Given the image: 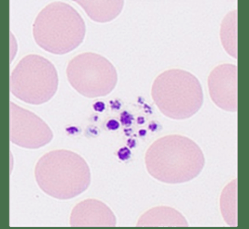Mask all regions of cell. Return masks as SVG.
I'll list each match as a JSON object with an SVG mask.
<instances>
[{"label": "cell", "mask_w": 249, "mask_h": 229, "mask_svg": "<svg viewBox=\"0 0 249 229\" xmlns=\"http://www.w3.org/2000/svg\"><path fill=\"white\" fill-rule=\"evenodd\" d=\"M152 97L162 114L177 120L194 116L203 103V89L197 77L178 68L167 70L157 77Z\"/></svg>", "instance_id": "277c9868"}, {"label": "cell", "mask_w": 249, "mask_h": 229, "mask_svg": "<svg viewBox=\"0 0 249 229\" xmlns=\"http://www.w3.org/2000/svg\"><path fill=\"white\" fill-rule=\"evenodd\" d=\"M35 176L44 193L61 200L81 195L91 181L90 167L86 160L69 150H55L42 156L36 163Z\"/></svg>", "instance_id": "7a4b0ae2"}, {"label": "cell", "mask_w": 249, "mask_h": 229, "mask_svg": "<svg viewBox=\"0 0 249 229\" xmlns=\"http://www.w3.org/2000/svg\"><path fill=\"white\" fill-rule=\"evenodd\" d=\"M220 211L225 223L230 227H237V180L231 181L222 191Z\"/></svg>", "instance_id": "7c38bea8"}, {"label": "cell", "mask_w": 249, "mask_h": 229, "mask_svg": "<svg viewBox=\"0 0 249 229\" xmlns=\"http://www.w3.org/2000/svg\"><path fill=\"white\" fill-rule=\"evenodd\" d=\"M86 32V23L80 13L63 1H54L44 7L33 24L35 42L55 55L69 53L78 48Z\"/></svg>", "instance_id": "3957f363"}, {"label": "cell", "mask_w": 249, "mask_h": 229, "mask_svg": "<svg viewBox=\"0 0 249 229\" xmlns=\"http://www.w3.org/2000/svg\"><path fill=\"white\" fill-rule=\"evenodd\" d=\"M186 218L174 208L160 206L146 211L139 218L138 227H188Z\"/></svg>", "instance_id": "30bf717a"}, {"label": "cell", "mask_w": 249, "mask_h": 229, "mask_svg": "<svg viewBox=\"0 0 249 229\" xmlns=\"http://www.w3.org/2000/svg\"><path fill=\"white\" fill-rule=\"evenodd\" d=\"M53 133L48 124L33 112L10 103V141L27 149L48 145Z\"/></svg>", "instance_id": "52a82bcc"}, {"label": "cell", "mask_w": 249, "mask_h": 229, "mask_svg": "<svg viewBox=\"0 0 249 229\" xmlns=\"http://www.w3.org/2000/svg\"><path fill=\"white\" fill-rule=\"evenodd\" d=\"M105 104H104V103H101V102L96 103L94 106L95 110L99 111V112H102V111L105 109Z\"/></svg>", "instance_id": "9a60e30c"}, {"label": "cell", "mask_w": 249, "mask_h": 229, "mask_svg": "<svg viewBox=\"0 0 249 229\" xmlns=\"http://www.w3.org/2000/svg\"><path fill=\"white\" fill-rule=\"evenodd\" d=\"M71 227H116L112 210L102 201L89 199L77 204L71 211Z\"/></svg>", "instance_id": "9c48e42d"}, {"label": "cell", "mask_w": 249, "mask_h": 229, "mask_svg": "<svg viewBox=\"0 0 249 229\" xmlns=\"http://www.w3.org/2000/svg\"><path fill=\"white\" fill-rule=\"evenodd\" d=\"M108 128L110 130H116L119 128V123L115 120H110L107 125Z\"/></svg>", "instance_id": "5bb4252c"}, {"label": "cell", "mask_w": 249, "mask_h": 229, "mask_svg": "<svg viewBox=\"0 0 249 229\" xmlns=\"http://www.w3.org/2000/svg\"><path fill=\"white\" fill-rule=\"evenodd\" d=\"M58 87V72L53 64L35 54L22 58L10 76L12 94L31 105H41L49 101L55 96Z\"/></svg>", "instance_id": "5b68a950"}, {"label": "cell", "mask_w": 249, "mask_h": 229, "mask_svg": "<svg viewBox=\"0 0 249 229\" xmlns=\"http://www.w3.org/2000/svg\"><path fill=\"white\" fill-rule=\"evenodd\" d=\"M222 46L231 56L237 58V11L230 12L221 25Z\"/></svg>", "instance_id": "4fadbf2b"}, {"label": "cell", "mask_w": 249, "mask_h": 229, "mask_svg": "<svg viewBox=\"0 0 249 229\" xmlns=\"http://www.w3.org/2000/svg\"><path fill=\"white\" fill-rule=\"evenodd\" d=\"M67 76L71 87L89 98L110 94L118 81L113 64L94 52L79 54L71 59L67 65Z\"/></svg>", "instance_id": "8992f818"}, {"label": "cell", "mask_w": 249, "mask_h": 229, "mask_svg": "<svg viewBox=\"0 0 249 229\" xmlns=\"http://www.w3.org/2000/svg\"><path fill=\"white\" fill-rule=\"evenodd\" d=\"M237 71V66L233 64H222L213 68L208 80L212 101L226 112H235L238 109Z\"/></svg>", "instance_id": "ba28073f"}, {"label": "cell", "mask_w": 249, "mask_h": 229, "mask_svg": "<svg viewBox=\"0 0 249 229\" xmlns=\"http://www.w3.org/2000/svg\"><path fill=\"white\" fill-rule=\"evenodd\" d=\"M92 20L106 23L116 18L124 7V1H76Z\"/></svg>", "instance_id": "8fae6325"}, {"label": "cell", "mask_w": 249, "mask_h": 229, "mask_svg": "<svg viewBox=\"0 0 249 229\" xmlns=\"http://www.w3.org/2000/svg\"><path fill=\"white\" fill-rule=\"evenodd\" d=\"M149 174L168 184L187 183L200 175L205 165L203 151L184 135H168L156 140L145 154Z\"/></svg>", "instance_id": "6da1fadb"}]
</instances>
